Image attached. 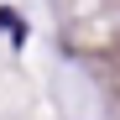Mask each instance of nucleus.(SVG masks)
I'll return each mask as SVG.
<instances>
[{"label":"nucleus","mask_w":120,"mask_h":120,"mask_svg":"<svg viewBox=\"0 0 120 120\" xmlns=\"http://www.w3.org/2000/svg\"><path fill=\"white\" fill-rule=\"evenodd\" d=\"M0 26H5V31H16V37H21V21H16V11H0Z\"/></svg>","instance_id":"obj_1"}]
</instances>
